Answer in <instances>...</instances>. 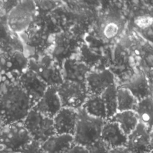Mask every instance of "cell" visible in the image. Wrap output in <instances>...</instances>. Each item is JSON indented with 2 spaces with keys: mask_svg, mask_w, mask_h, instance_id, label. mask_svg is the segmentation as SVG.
<instances>
[{
  "mask_svg": "<svg viewBox=\"0 0 153 153\" xmlns=\"http://www.w3.org/2000/svg\"><path fill=\"white\" fill-rule=\"evenodd\" d=\"M0 76H1V74H0ZM1 81V80H0Z\"/></svg>",
  "mask_w": 153,
  "mask_h": 153,
  "instance_id": "34",
  "label": "cell"
},
{
  "mask_svg": "<svg viewBox=\"0 0 153 153\" xmlns=\"http://www.w3.org/2000/svg\"><path fill=\"white\" fill-rule=\"evenodd\" d=\"M82 107L88 115L106 120V108L100 96L88 95Z\"/></svg>",
  "mask_w": 153,
  "mask_h": 153,
  "instance_id": "21",
  "label": "cell"
},
{
  "mask_svg": "<svg viewBox=\"0 0 153 153\" xmlns=\"http://www.w3.org/2000/svg\"><path fill=\"white\" fill-rule=\"evenodd\" d=\"M62 66L63 81L85 85L86 76L90 71L89 66L74 58L66 59Z\"/></svg>",
  "mask_w": 153,
  "mask_h": 153,
  "instance_id": "14",
  "label": "cell"
},
{
  "mask_svg": "<svg viewBox=\"0 0 153 153\" xmlns=\"http://www.w3.org/2000/svg\"><path fill=\"white\" fill-rule=\"evenodd\" d=\"M62 108L56 87H48L42 97L34 105L32 109L53 119Z\"/></svg>",
  "mask_w": 153,
  "mask_h": 153,
  "instance_id": "13",
  "label": "cell"
},
{
  "mask_svg": "<svg viewBox=\"0 0 153 153\" xmlns=\"http://www.w3.org/2000/svg\"><path fill=\"white\" fill-rule=\"evenodd\" d=\"M77 118L75 109L62 107L53 117V126L57 134H74Z\"/></svg>",
  "mask_w": 153,
  "mask_h": 153,
  "instance_id": "15",
  "label": "cell"
},
{
  "mask_svg": "<svg viewBox=\"0 0 153 153\" xmlns=\"http://www.w3.org/2000/svg\"><path fill=\"white\" fill-rule=\"evenodd\" d=\"M14 153H22V152H14Z\"/></svg>",
  "mask_w": 153,
  "mask_h": 153,
  "instance_id": "33",
  "label": "cell"
},
{
  "mask_svg": "<svg viewBox=\"0 0 153 153\" xmlns=\"http://www.w3.org/2000/svg\"><path fill=\"white\" fill-rule=\"evenodd\" d=\"M106 121L117 123L127 136L134 130L139 123L138 118L133 111L117 112L112 118Z\"/></svg>",
  "mask_w": 153,
  "mask_h": 153,
  "instance_id": "19",
  "label": "cell"
},
{
  "mask_svg": "<svg viewBox=\"0 0 153 153\" xmlns=\"http://www.w3.org/2000/svg\"><path fill=\"white\" fill-rule=\"evenodd\" d=\"M7 14L0 10V42L8 38L13 32L7 23Z\"/></svg>",
  "mask_w": 153,
  "mask_h": 153,
  "instance_id": "25",
  "label": "cell"
},
{
  "mask_svg": "<svg viewBox=\"0 0 153 153\" xmlns=\"http://www.w3.org/2000/svg\"><path fill=\"white\" fill-rule=\"evenodd\" d=\"M108 153H133L126 146L118 147L109 150Z\"/></svg>",
  "mask_w": 153,
  "mask_h": 153,
  "instance_id": "31",
  "label": "cell"
},
{
  "mask_svg": "<svg viewBox=\"0 0 153 153\" xmlns=\"http://www.w3.org/2000/svg\"><path fill=\"white\" fill-rule=\"evenodd\" d=\"M34 2L36 13L39 12V14H42L45 11H48L53 9L57 5V2L55 1H34Z\"/></svg>",
  "mask_w": 153,
  "mask_h": 153,
  "instance_id": "27",
  "label": "cell"
},
{
  "mask_svg": "<svg viewBox=\"0 0 153 153\" xmlns=\"http://www.w3.org/2000/svg\"><path fill=\"white\" fill-rule=\"evenodd\" d=\"M152 23V18L148 17H142L139 18L136 20V25L140 27H149V25H151Z\"/></svg>",
  "mask_w": 153,
  "mask_h": 153,
  "instance_id": "30",
  "label": "cell"
},
{
  "mask_svg": "<svg viewBox=\"0 0 153 153\" xmlns=\"http://www.w3.org/2000/svg\"><path fill=\"white\" fill-rule=\"evenodd\" d=\"M100 139L111 149L126 146L127 137L117 123L106 121L103 126Z\"/></svg>",
  "mask_w": 153,
  "mask_h": 153,
  "instance_id": "16",
  "label": "cell"
},
{
  "mask_svg": "<svg viewBox=\"0 0 153 153\" xmlns=\"http://www.w3.org/2000/svg\"><path fill=\"white\" fill-rule=\"evenodd\" d=\"M23 124L32 140L40 143L56 134L53 119L43 115L32 108L23 120Z\"/></svg>",
  "mask_w": 153,
  "mask_h": 153,
  "instance_id": "7",
  "label": "cell"
},
{
  "mask_svg": "<svg viewBox=\"0 0 153 153\" xmlns=\"http://www.w3.org/2000/svg\"><path fill=\"white\" fill-rule=\"evenodd\" d=\"M117 88L115 84H112L100 94L106 108V120H109L117 112Z\"/></svg>",
  "mask_w": 153,
  "mask_h": 153,
  "instance_id": "23",
  "label": "cell"
},
{
  "mask_svg": "<svg viewBox=\"0 0 153 153\" xmlns=\"http://www.w3.org/2000/svg\"><path fill=\"white\" fill-rule=\"evenodd\" d=\"M122 87L127 89L137 101L151 96L148 79L141 72L134 74Z\"/></svg>",
  "mask_w": 153,
  "mask_h": 153,
  "instance_id": "17",
  "label": "cell"
},
{
  "mask_svg": "<svg viewBox=\"0 0 153 153\" xmlns=\"http://www.w3.org/2000/svg\"><path fill=\"white\" fill-rule=\"evenodd\" d=\"M33 104L19 83L7 78L0 81V116L5 125L23 122Z\"/></svg>",
  "mask_w": 153,
  "mask_h": 153,
  "instance_id": "1",
  "label": "cell"
},
{
  "mask_svg": "<svg viewBox=\"0 0 153 153\" xmlns=\"http://www.w3.org/2000/svg\"><path fill=\"white\" fill-rule=\"evenodd\" d=\"M27 69L36 74L48 87H57L64 81L60 66L51 56L29 59Z\"/></svg>",
  "mask_w": 153,
  "mask_h": 153,
  "instance_id": "4",
  "label": "cell"
},
{
  "mask_svg": "<svg viewBox=\"0 0 153 153\" xmlns=\"http://www.w3.org/2000/svg\"><path fill=\"white\" fill-rule=\"evenodd\" d=\"M74 143L73 136L55 134L40 144L46 153H63Z\"/></svg>",
  "mask_w": 153,
  "mask_h": 153,
  "instance_id": "18",
  "label": "cell"
},
{
  "mask_svg": "<svg viewBox=\"0 0 153 153\" xmlns=\"http://www.w3.org/2000/svg\"><path fill=\"white\" fill-rule=\"evenodd\" d=\"M121 20L116 16H106L100 24V33L108 39L115 38L122 29Z\"/></svg>",
  "mask_w": 153,
  "mask_h": 153,
  "instance_id": "22",
  "label": "cell"
},
{
  "mask_svg": "<svg viewBox=\"0 0 153 153\" xmlns=\"http://www.w3.org/2000/svg\"><path fill=\"white\" fill-rule=\"evenodd\" d=\"M17 82L32 100L33 106L42 97L48 86L33 71L27 69Z\"/></svg>",
  "mask_w": 153,
  "mask_h": 153,
  "instance_id": "11",
  "label": "cell"
},
{
  "mask_svg": "<svg viewBox=\"0 0 153 153\" xmlns=\"http://www.w3.org/2000/svg\"><path fill=\"white\" fill-rule=\"evenodd\" d=\"M32 140L23 122L4 125L0 130V144L13 153L22 152Z\"/></svg>",
  "mask_w": 153,
  "mask_h": 153,
  "instance_id": "5",
  "label": "cell"
},
{
  "mask_svg": "<svg viewBox=\"0 0 153 153\" xmlns=\"http://www.w3.org/2000/svg\"><path fill=\"white\" fill-rule=\"evenodd\" d=\"M114 84V75L109 70L90 71L86 76L85 86L88 95L100 96L108 87Z\"/></svg>",
  "mask_w": 153,
  "mask_h": 153,
  "instance_id": "12",
  "label": "cell"
},
{
  "mask_svg": "<svg viewBox=\"0 0 153 153\" xmlns=\"http://www.w3.org/2000/svg\"><path fill=\"white\" fill-rule=\"evenodd\" d=\"M63 153H88L86 147L73 143Z\"/></svg>",
  "mask_w": 153,
  "mask_h": 153,
  "instance_id": "29",
  "label": "cell"
},
{
  "mask_svg": "<svg viewBox=\"0 0 153 153\" xmlns=\"http://www.w3.org/2000/svg\"><path fill=\"white\" fill-rule=\"evenodd\" d=\"M40 143L32 140L25 149L22 152V153H46L41 148Z\"/></svg>",
  "mask_w": 153,
  "mask_h": 153,
  "instance_id": "28",
  "label": "cell"
},
{
  "mask_svg": "<svg viewBox=\"0 0 153 153\" xmlns=\"http://www.w3.org/2000/svg\"><path fill=\"white\" fill-rule=\"evenodd\" d=\"M152 111L151 96L138 101L133 111L136 113L139 123L144 124L151 131L152 124Z\"/></svg>",
  "mask_w": 153,
  "mask_h": 153,
  "instance_id": "20",
  "label": "cell"
},
{
  "mask_svg": "<svg viewBox=\"0 0 153 153\" xmlns=\"http://www.w3.org/2000/svg\"><path fill=\"white\" fill-rule=\"evenodd\" d=\"M62 107L77 110L81 108L88 96L85 85L64 81L56 87Z\"/></svg>",
  "mask_w": 153,
  "mask_h": 153,
  "instance_id": "8",
  "label": "cell"
},
{
  "mask_svg": "<svg viewBox=\"0 0 153 153\" xmlns=\"http://www.w3.org/2000/svg\"><path fill=\"white\" fill-rule=\"evenodd\" d=\"M53 43L51 56L60 68L65 60L72 58L79 47L76 38L67 32L56 33Z\"/></svg>",
  "mask_w": 153,
  "mask_h": 153,
  "instance_id": "9",
  "label": "cell"
},
{
  "mask_svg": "<svg viewBox=\"0 0 153 153\" xmlns=\"http://www.w3.org/2000/svg\"><path fill=\"white\" fill-rule=\"evenodd\" d=\"M117 112L134 111L137 100L126 88L119 87L117 88Z\"/></svg>",
  "mask_w": 153,
  "mask_h": 153,
  "instance_id": "24",
  "label": "cell"
},
{
  "mask_svg": "<svg viewBox=\"0 0 153 153\" xmlns=\"http://www.w3.org/2000/svg\"><path fill=\"white\" fill-rule=\"evenodd\" d=\"M4 125H5V124H4V123L3 121H2V118H1V116H0V130H1V129L2 128V127Z\"/></svg>",
  "mask_w": 153,
  "mask_h": 153,
  "instance_id": "32",
  "label": "cell"
},
{
  "mask_svg": "<svg viewBox=\"0 0 153 153\" xmlns=\"http://www.w3.org/2000/svg\"><path fill=\"white\" fill-rule=\"evenodd\" d=\"M86 148L88 153H108L109 150L108 147L100 139Z\"/></svg>",
  "mask_w": 153,
  "mask_h": 153,
  "instance_id": "26",
  "label": "cell"
},
{
  "mask_svg": "<svg viewBox=\"0 0 153 153\" xmlns=\"http://www.w3.org/2000/svg\"><path fill=\"white\" fill-rule=\"evenodd\" d=\"M29 57L17 33H13L0 42V74L5 78L16 81L27 69Z\"/></svg>",
  "mask_w": 153,
  "mask_h": 153,
  "instance_id": "2",
  "label": "cell"
},
{
  "mask_svg": "<svg viewBox=\"0 0 153 153\" xmlns=\"http://www.w3.org/2000/svg\"><path fill=\"white\" fill-rule=\"evenodd\" d=\"M36 15V8L33 1H18L7 14V23L14 33L25 31L32 24Z\"/></svg>",
  "mask_w": 153,
  "mask_h": 153,
  "instance_id": "6",
  "label": "cell"
},
{
  "mask_svg": "<svg viewBox=\"0 0 153 153\" xmlns=\"http://www.w3.org/2000/svg\"><path fill=\"white\" fill-rule=\"evenodd\" d=\"M76 111L77 118L73 134L74 143L87 147L100 139L106 121L88 115L82 107Z\"/></svg>",
  "mask_w": 153,
  "mask_h": 153,
  "instance_id": "3",
  "label": "cell"
},
{
  "mask_svg": "<svg viewBox=\"0 0 153 153\" xmlns=\"http://www.w3.org/2000/svg\"><path fill=\"white\" fill-rule=\"evenodd\" d=\"M151 130L139 123L127 137L126 146L133 153H150L152 149Z\"/></svg>",
  "mask_w": 153,
  "mask_h": 153,
  "instance_id": "10",
  "label": "cell"
}]
</instances>
